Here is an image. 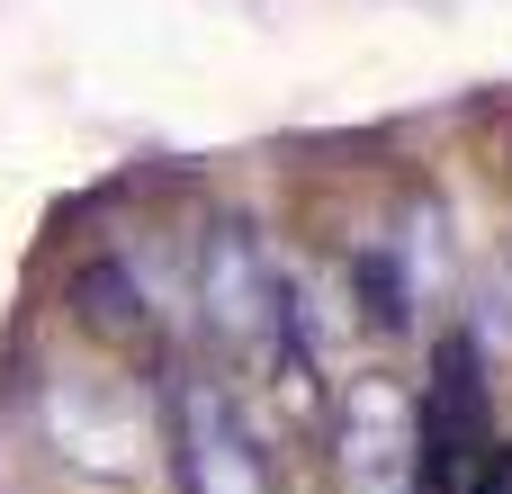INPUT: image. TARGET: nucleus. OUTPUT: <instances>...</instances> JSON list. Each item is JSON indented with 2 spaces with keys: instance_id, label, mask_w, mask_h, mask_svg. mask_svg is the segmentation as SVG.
Wrapping results in <instances>:
<instances>
[{
  "instance_id": "20e7f679",
  "label": "nucleus",
  "mask_w": 512,
  "mask_h": 494,
  "mask_svg": "<svg viewBox=\"0 0 512 494\" xmlns=\"http://www.w3.org/2000/svg\"><path fill=\"white\" fill-rule=\"evenodd\" d=\"M360 297H369V324H387V333H405L414 324V288H405V270H396V252H360Z\"/></svg>"
},
{
  "instance_id": "39448f33",
  "label": "nucleus",
  "mask_w": 512,
  "mask_h": 494,
  "mask_svg": "<svg viewBox=\"0 0 512 494\" xmlns=\"http://www.w3.org/2000/svg\"><path fill=\"white\" fill-rule=\"evenodd\" d=\"M459 494H512V450H504V441H486V450H477V477H468Z\"/></svg>"
},
{
  "instance_id": "f257e3e1",
  "label": "nucleus",
  "mask_w": 512,
  "mask_h": 494,
  "mask_svg": "<svg viewBox=\"0 0 512 494\" xmlns=\"http://www.w3.org/2000/svg\"><path fill=\"white\" fill-rule=\"evenodd\" d=\"M162 423H171V486L180 494H270L261 441H252L243 405L225 396V378L180 369L162 396Z\"/></svg>"
},
{
  "instance_id": "7ed1b4c3",
  "label": "nucleus",
  "mask_w": 512,
  "mask_h": 494,
  "mask_svg": "<svg viewBox=\"0 0 512 494\" xmlns=\"http://www.w3.org/2000/svg\"><path fill=\"white\" fill-rule=\"evenodd\" d=\"M63 306H72V324H81L90 342H108V351H135V342H153V324H162L126 252H90V261L72 270Z\"/></svg>"
},
{
  "instance_id": "f03ea898",
  "label": "nucleus",
  "mask_w": 512,
  "mask_h": 494,
  "mask_svg": "<svg viewBox=\"0 0 512 494\" xmlns=\"http://www.w3.org/2000/svg\"><path fill=\"white\" fill-rule=\"evenodd\" d=\"M198 306H207V333L234 360L270 369V342H279V261L261 252V225L216 216L198 234Z\"/></svg>"
}]
</instances>
